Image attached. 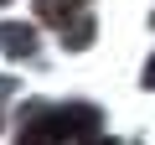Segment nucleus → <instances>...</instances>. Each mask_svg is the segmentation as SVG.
I'll return each mask as SVG.
<instances>
[{"label": "nucleus", "instance_id": "f257e3e1", "mask_svg": "<svg viewBox=\"0 0 155 145\" xmlns=\"http://www.w3.org/2000/svg\"><path fill=\"white\" fill-rule=\"evenodd\" d=\"M98 130V109H57V114H36L21 130V145H72L78 135Z\"/></svg>", "mask_w": 155, "mask_h": 145}, {"label": "nucleus", "instance_id": "f03ea898", "mask_svg": "<svg viewBox=\"0 0 155 145\" xmlns=\"http://www.w3.org/2000/svg\"><path fill=\"white\" fill-rule=\"evenodd\" d=\"M78 5H88V0H36V16L41 21H72Z\"/></svg>", "mask_w": 155, "mask_h": 145}, {"label": "nucleus", "instance_id": "7ed1b4c3", "mask_svg": "<svg viewBox=\"0 0 155 145\" xmlns=\"http://www.w3.org/2000/svg\"><path fill=\"white\" fill-rule=\"evenodd\" d=\"M5 47H11L16 57H26V52H36V31H26V26H11V31H5Z\"/></svg>", "mask_w": 155, "mask_h": 145}, {"label": "nucleus", "instance_id": "20e7f679", "mask_svg": "<svg viewBox=\"0 0 155 145\" xmlns=\"http://www.w3.org/2000/svg\"><path fill=\"white\" fill-rule=\"evenodd\" d=\"M88 42H93V26H78V31L67 26V47H88Z\"/></svg>", "mask_w": 155, "mask_h": 145}, {"label": "nucleus", "instance_id": "39448f33", "mask_svg": "<svg viewBox=\"0 0 155 145\" xmlns=\"http://www.w3.org/2000/svg\"><path fill=\"white\" fill-rule=\"evenodd\" d=\"M145 88H155V57H150V67H145Z\"/></svg>", "mask_w": 155, "mask_h": 145}, {"label": "nucleus", "instance_id": "423d86ee", "mask_svg": "<svg viewBox=\"0 0 155 145\" xmlns=\"http://www.w3.org/2000/svg\"><path fill=\"white\" fill-rule=\"evenodd\" d=\"M88 145H114V140H88Z\"/></svg>", "mask_w": 155, "mask_h": 145}, {"label": "nucleus", "instance_id": "0eeeda50", "mask_svg": "<svg viewBox=\"0 0 155 145\" xmlns=\"http://www.w3.org/2000/svg\"><path fill=\"white\" fill-rule=\"evenodd\" d=\"M0 5H11V0H0Z\"/></svg>", "mask_w": 155, "mask_h": 145}, {"label": "nucleus", "instance_id": "6e6552de", "mask_svg": "<svg viewBox=\"0 0 155 145\" xmlns=\"http://www.w3.org/2000/svg\"><path fill=\"white\" fill-rule=\"evenodd\" d=\"M150 21H155V16H150Z\"/></svg>", "mask_w": 155, "mask_h": 145}]
</instances>
